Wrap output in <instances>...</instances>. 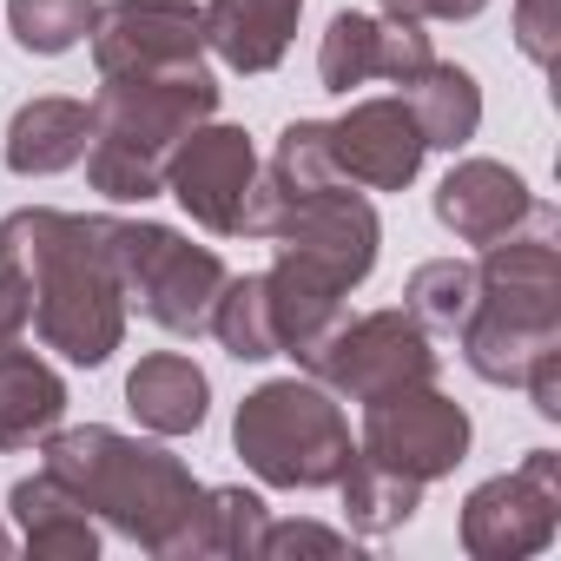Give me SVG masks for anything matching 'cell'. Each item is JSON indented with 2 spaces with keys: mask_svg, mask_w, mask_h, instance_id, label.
<instances>
[{
  "mask_svg": "<svg viewBox=\"0 0 561 561\" xmlns=\"http://www.w3.org/2000/svg\"><path fill=\"white\" fill-rule=\"evenodd\" d=\"M8 554H14V528H8V522H0V561H8Z\"/></svg>",
  "mask_w": 561,
  "mask_h": 561,
  "instance_id": "obj_35",
  "label": "cell"
},
{
  "mask_svg": "<svg viewBox=\"0 0 561 561\" xmlns=\"http://www.w3.org/2000/svg\"><path fill=\"white\" fill-rule=\"evenodd\" d=\"M264 179L285 192V198L337 185L344 172H337V159H331V119H291L285 133H277L271 159H264ZM344 185H351V179H344Z\"/></svg>",
  "mask_w": 561,
  "mask_h": 561,
  "instance_id": "obj_27",
  "label": "cell"
},
{
  "mask_svg": "<svg viewBox=\"0 0 561 561\" xmlns=\"http://www.w3.org/2000/svg\"><path fill=\"white\" fill-rule=\"evenodd\" d=\"M489 0H430V21H476Z\"/></svg>",
  "mask_w": 561,
  "mask_h": 561,
  "instance_id": "obj_33",
  "label": "cell"
},
{
  "mask_svg": "<svg viewBox=\"0 0 561 561\" xmlns=\"http://www.w3.org/2000/svg\"><path fill=\"white\" fill-rule=\"evenodd\" d=\"M403 100H410V119H416V133H423L430 152H462L482 133V87L456 60H430L403 87Z\"/></svg>",
  "mask_w": 561,
  "mask_h": 561,
  "instance_id": "obj_22",
  "label": "cell"
},
{
  "mask_svg": "<svg viewBox=\"0 0 561 561\" xmlns=\"http://www.w3.org/2000/svg\"><path fill=\"white\" fill-rule=\"evenodd\" d=\"M257 554H357V541L344 528H324V522H264L257 535Z\"/></svg>",
  "mask_w": 561,
  "mask_h": 561,
  "instance_id": "obj_29",
  "label": "cell"
},
{
  "mask_svg": "<svg viewBox=\"0 0 561 561\" xmlns=\"http://www.w3.org/2000/svg\"><path fill=\"white\" fill-rule=\"evenodd\" d=\"M225 357L238 364H271V357H285L277 351V324H271V298H264V271H244V277H225V291L211 305V324H205Z\"/></svg>",
  "mask_w": 561,
  "mask_h": 561,
  "instance_id": "obj_25",
  "label": "cell"
},
{
  "mask_svg": "<svg viewBox=\"0 0 561 561\" xmlns=\"http://www.w3.org/2000/svg\"><path fill=\"white\" fill-rule=\"evenodd\" d=\"M93 106V146H87V185L113 205H146L165 192V165L179 139L205 119H218V80L211 67H172V73H133L100 80Z\"/></svg>",
  "mask_w": 561,
  "mask_h": 561,
  "instance_id": "obj_3",
  "label": "cell"
},
{
  "mask_svg": "<svg viewBox=\"0 0 561 561\" xmlns=\"http://www.w3.org/2000/svg\"><path fill=\"white\" fill-rule=\"evenodd\" d=\"M113 264L126 305H139V318L172 337H198L211 324V305L231 277L211 244H192L185 231L152 218H113Z\"/></svg>",
  "mask_w": 561,
  "mask_h": 561,
  "instance_id": "obj_5",
  "label": "cell"
},
{
  "mask_svg": "<svg viewBox=\"0 0 561 561\" xmlns=\"http://www.w3.org/2000/svg\"><path fill=\"white\" fill-rule=\"evenodd\" d=\"M456 337H462V364H469L482 383H495V390H522L528 364H535L541 351L561 344V324H554V318H522V311H502V305L476 298V311L462 318Z\"/></svg>",
  "mask_w": 561,
  "mask_h": 561,
  "instance_id": "obj_18",
  "label": "cell"
},
{
  "mask_svg": "<svg viewBox=\"0 0 561 561\" xmlns=\"http://www.w3.org/2000/svg\"><path fill=\"white\" fill-rule=\"evenodd\" d=\"M0 264H14L34 285V337L100 370L126 344V285L113 264V211H60V205H21L0 218Z\"/></svg>",
  "mask_w": 561,
  "mask_h": 561,
  "instance_id": "obj_1",
  "label": "cell"
},
{
  "mask_svg": "<svg viewBox=\"0 0 561 561\" xmlns=\"http://www.w3.org/2000/svg\"><path fill=\"white\" fill-rule=\"evenodd\" d=\"M469 410L456 397H443L436 383H410V390H390V397H370L364 403V436L357 449L397 476H416L423 489L456 476L462 456H469Z\"/></svg>",
  "mask_w": 561,
  "mask_h": 561,
  "instance_id": "obj_9",
  "label": "cell"
},
{
  "mask_svg": "<svg viewBox=\"0 0 561 561\" xmlns=\"http://www.w3.org/2000/svg\"><path fill=\"white\" fill-rule=\"evenodd\" d=\"M264 522H271V508L257 489H205L179 561H244V554H257Z\"/></svg>",
  "mask_w": 561,
  "mask_h": 561,
  "instance_id": "obj_23",
  "label": "cell"
},
{
  "mask_svg": "<svg viewBox=\"0 0 561 561\" xmlns=\"http://www.w3.org/2000/svg\"><path fill=\"white\" fill-rule=\"evenodd\" d=\"M257 146L244 126L205 119L179 139L172 165H165V192L192 211V225H205L211 238H244V205L257 185Z\"/></svg>",
  "mask_w": 561,
  "mask_h": 561,
  "instance_id": "obj_10",
  "label": "cell"
},
{
  "mask_svg": "<svg viewBox=\"0 0 561 561\" xmlns=\"http://www.w3.org/2000/svg\"><path fill=\"white\" fill-rule=\"evenodd\" d=\"M231 449L264 489H337L357 443L344 403L318 377H271L231 416Z\"/></svg>",
  "mask_w": 561,
  "mask_h": 561,
  "instance_id": "obj_4",
  "label": "cell"
},
{
  "mask_svg": "<svg viewBox=\"0 0 561 561\" xmlns=\"http://www.w3.org/2000/svg\"><path fill=\"white\" fill-rule=\"evenodd\" d=\"M264 298H271V324H277V351H285V357L318 351V344L344 324V291L324 285V277H311V271L291 264V257H271Z\"/></svg>",
  "mask_w": 561,
  "mask_h": 561,
  "instance_id": "obj_21",
  "label": "cell"
},
{
  "mask_svg": "<svg viewBox=\"0 0 561 561\" xmlns=\"http://www.w3.org/2000/svg\"><path fill=\"white\" fill-rule=\"evenodd\" d=\"M561 535V456L528 449L508 476H489L462 502V554L469 561H522Z\"/></svg>",
  "mask_w": 561,
  "mask_h": 561,
  "instance_id": "obj_8",
  "label": "cell"
},
{
  "mask_svg": "<svg viewBox=\"0 0 561 561\" xmlns=\"http://www.w3.org/2000/svg\"><path fill=\"white\" fill-rule=\"evenodd\" d=\"M522 390H528V403H535V416H548V423H561V344H554V351H541V357L528 364V377H522Z\"/></svg>",
  "mask_w": 561,
  "mask_h": 561,
  "instance_id": "obj_32",
  "label": "cell"
},
{
  "mask_svg": "<svg viewBox=\"0 0 561 561\" xmlns=\"http://www.w3.org/2000/svg\"><path fill=\"white\" fill-rule=\"evenodd\" d=\"M430 60H436V47H430V34H423L416 21L357 14V8L331 14V27H324V41H318V80H324V93H344V100H351L357 87H370V80L410 87Z\"/></svg>",
  "mask_w": 561,
  "mask_h": 561,
  "instance_id": "obj_12",
  "label": "cell"
},
{
  "mask_svg": "<svg viewBox=\"0 0 561 561\" xmlns=\"http://www.w3.org/2000/svg\"><path fill=\"white\" fill-rule=\"evenodd\" d=\"M337 495H344V522L351 535H397L416 522L423 508V482L416 476H397L383 462H370L364 449L351 456V469L337 476Z\"/></svg>",
  "mask_w": 561,
  "mask_h": 561,
  "instance_id": "obj_24",
  "label": "cell"
},
{
  "mask_svg": "<svg viewBox=\"0 0 561 561\" xmlns=\"http://www.w3.org/2000/svg\"><path fill=\"white\" fill-rule=\"evenodd\" d=\"M430 205H436V225H443L449 238H462V244H495V238H508V231L528 225L535 192H528V179H522L515 165H502V159H456V165L443 172V185H436Z\"/></svg>",
  "mask_w": 561,
  "mask_h": 561,
  "instance_id": "obj_14",
  "label": "cell"
},
{
  "mask_svg": "<svg viewBox=\"0 0 561 561\" xmlns=\"http://www.w3.org/2000/svg\"><path fill=\"white\" fill-rule=\"evenodd\" d=\"M271 244L277 257L305 264L311 277L337 285L344 298L377 271V251H383V218L377 205L357 192V185H324V192H298L285 198L277 192V225H271Z\"/></svg>",
  "mask_w": 561,
  "mask_h": 561,
  "instance_id": "obj_7",
  "label": "cell"
},
{
  "mask_svg": "<svg viewBox=\"0 0 561 561\" xmlns=\"http://www.w3.org/2000/svg\"><path fill=\"white\" fill-rule=\"evenodd\" d=\"M93 14H100V0H8V34L21 54L60 60L93 34Z\"/></svg>",
  "mask_w": 561,
  "mask_h": 561,
  "instance_id": "obj_28",
  "label": "cell"
},
{
  "mask_svg": "<svg viewBox=\"0 0 561 561\" xmlns=\"http://www.w3.org/2000/svg\"><path fill=\"white\" fill-rule=\"evenodd\" d=\"M403 311L423 324V331H462V318L476 311V264L462 257H430L410 271V285H403Z\"/></svg>",
  "mask_w": 561,
  "mask_h": 561,
  "instance_id": "obj_26",
  "label": "cell"
},
{
  "mask_svg": "<svg viewBox=\"0 0 561 561\" xmlns=\"http://www.w3.org/2000/svg\"><path fill=\"white\" fill-rule=\"evenodd\" d=\"M126 410H133L139 430H152V436H192V430H205V416H211V383H205V370H198L192 357L152 351V357H139L133 377H126Z\"/></svg>",
  "mask_w": 561,
  "mask_h": 561,
  "instance_id": "obj_20",
  "label": "cell"
},
{
  "mask_svg": "<svg viewBox=\"0 0 561 561\" xmlns=\"http://www.w3.org/2000/svg\"><path fill=\"white\" fill-rule=\"evenodd\" d=\"M298 370L318 377L337 403H370L410 383H436V344L410 311H364L344 318L318 351H305Z\"/></svg>",
  "mask_w": 561,
  "mask_h": 561,
  "instance_id": "obj_6",
  "label": "cell"
},
{
  "mask_svg": "<svg viewBox=\"0 0 561 561\" xmlns=\"http://www.w3.org/2000/svg\"><path fill=\"white\" fill-rule=\"evenodd\" d=\"M331 159L357 192H403V185H416L430 146L410 119V100L383 93V100H357L344 119H331Z\"/></svg>",
  "mask_w": 561,
  "mask_h": 561,
  "instance_id": "obj_13",
  "label": "cell"
},
{
  "mask_svg": "<svg viewBox=\"0 0 561 561\" xmlns=\"http://www.w3.org/2000/svg\"><path fill=\"white\" fill-rule=\"evenodd\" d=\"M60 423H67L60 370L47 357H34L27 344H8V351H0V456L41 449Z\"/></svg>",
  "mask_w": 561,
  "mask_h": 561,
  "instance_id": "obj_19",
  "label": "cell"
},
{
  "mask_svg": "<svg viewBox=\"0 0 561 561\" xmlns=\"http://www.w3.org/2000/svg\"><path fill=\"white\" fill-rule=\"evenodd\" d=\"M515 47L535 67H554V0H515Z\"/></svg>",
  "mask_w": 561,
  "mask_h": 561,
  "instance_id": "obj_31",
  "label": "cell"
},
{
  "mask_svg": "<svg viewBox=\"0 0 561 561\" xmlns=\"http://www.w3.org/2000/svg\"><path fill=\"white\" fill-rule=\"evenodd\" d=\"M27 337H34V285L14 264H0V351Z\"/></svg>",
  "mask_w": 561,
  "mask_h": 561,
  "instance_id": "obj_30",
  "label": "cell"
},
{
  "mask_svg": "<svg viewBox=\"0 0 561 561\" xmlns=\"http://www.w3.org/2000/svg\"><path fill=\"white\" fill-rule=\"evenodd\" d=\"M87 146H93V106L67 93H41L8 119L0 159H8L14 179H54V172H73Z\"/></svg>",
  "mask_w": 561,
  "mask_h": 561,
  "instance_id": "obj_16",
  "label": "cell"
},
{
  "mask_svg": "<svg viewBox=\"0 0 561 561\" xmlns=\"http://www.w3.org/2000/svg\"><path fill=\"white\" fill-rule=\"evenodd\" d=\"M298 14L305 0H205V54H218L231 73H271L298 41Z\"/></svg>",
  "mask_w": 561,
  "mask_h": 561,
  "instance_id": "obj_15",
  "label": "cell"
},
{
  "mask_svg": "<svg viewBox=\"0 0 561 561\" xmlns=\"http://www.w3.org/2000/svg\"><path fill=\"white\" fill-rule=\"evenodd\" d=\"M377 14H390V21H416V27H430V0H377Z\"/></svg>",
  "mask_w": 561,
  "mask_h": 561,
  "instance_id": "obj_34",
  "label": "cell"
},
{
  "mask_svg": "<svg viewBox=\"0 0 561 561\" xmlns=\"http://www.w3.org/2000/svg\"><path fill=\"white\" fill-rule=\"evenodd\" d=\"M93 67L100 80L172 73L205 60V27L192 0H106L93 14Z\"/></svg>",
  "mask_w": 561,
  "mask_h": 561,
  "instance_id": "obj_11",
  "label": "cell"
},
{
  "mask_svg": "<svg viewBox=\"0 0 561 561\" xmlns=\"http://www.w3.org/2000/svg\"><path fill=\"white\" fill-rule=\"evenodd\" d=\"M8 515H14V528H21V548L41 554V561H93V554H100V522H93V508H87L60 476H47V469L21 476V482L8 489Z\"/></svg>",
  "mask_w": 561,
  "mask_h": 561,
  "instance_id": "obj_17",
  "label": "cell"
},
{
  "mask_svg": "<svg viewBox=\"0 0 561 561\" xmlns=\"http://www.w3.org/2000/svg\"><path fill=\"white\" fill-rule=\"evenodd\" d=\"M41 456H47L41 469L60 476L93 508V522H106L113 535L139 541L159 561H179L205 482L172 449L139 443V436H119L106 423H80V430H54L41 443Z\"/></svg>",
  "mask_w": 561,
  "mask_h": 561,
  "instance_id": "obj_2",
  "label": "cell"
}]
</instances>
